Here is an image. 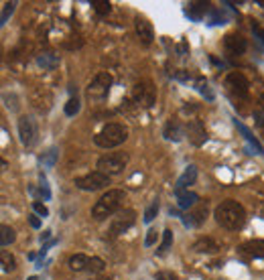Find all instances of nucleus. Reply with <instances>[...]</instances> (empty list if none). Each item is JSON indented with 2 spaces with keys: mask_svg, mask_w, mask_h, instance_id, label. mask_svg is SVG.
Wrapping results in <instances>:
<instances>
[{
  "mask_svg": "<svg viewBox=\"0 0 264 280\" xmlns=\"http://www.w3.org/2000/svg\"><path fill=\"white\" fill-rule=\"evenodd\" d=\"M213 217L224 229L238 231L246 223V209L242 203H238L234 199H226L213 209Z\"/></svg>",
  "mask_w": 264,
  "mask_h": 280,
  "instance_id": "nucleus-1",
  "label": "nucleus"
},
{
  "mask_svg": "<svg viewBox=\"0 0 264 280\" xmlns=\"http://www.w3.org/2000/svg\"><path fill=\"white\" fill-rule=\"evenodd\" d=\"M126 201V193L122 189H108L92 207V217L102 221L106 217L116 215L118 211H122V205Z\"/></svg>",
  "mask_w": 264,
  "mask_h": 280,
  "instance_id": "nucleus-2",
  "label": "nucleus"
},
{
  "mask_svg": "<svg viewBox=\"0 0 264 280\" xmlns=\"http://www.w3.org/2000/svg\"><path fill=\"white\" fill-rule=\"evenodd\" d=\"M126 138H128V128L122 122H110L94 136V143L100 149H114L126 143Z\"/></svg>",
  "mask_w": 264,
  "mask_h": 280,
  "instance_id": "nucleus-3",
  "label": "nucleus"
},
{
  "mask_svg": "<svg viewBox=\"0 0 264 280\" xmlns=\"http://www.w3.org/2000/svg\"><path fill=\"white\" fill-rule=\"evenodd\" d=\"M128 165V153H108L104 157L98 159V171L112 177V175H120Z\"/></svg>",
  "mask_w": 264,
  "mask_h": 280,
  "instance_id": "nucleus-4",
  "label": "nucleus"
},
{
  "mask_svg": "<svg viewBox=\"0 0 264 280\" xmlns=\"http://www.w3.org/2000/svg\"><path fill=\"white\" fill-rule=\"evenodd\" d=\"M135 223H137V211L135 209H122L112 217L108 234H110V238H118L124 231H128Z\"/></svg>",
  "mask_w": 264,
  "mask_h": 280,
  "instance_id": "nucleus-5",
  "label": "nucleus"
},
{
  "mask_svg": "<svg viewBox=\"0 0 264 280\" xmlns=\"http://www.w3.org/2000/svg\"><path fill=\"white\" fill-rule=\"evenodd\" d=\"M132 102L139 108H153L157 102V87L151 81H139L132 87Z\"/></svg>",
  "mask_w": 264,
  "mask_h": 280,
  "instance_id": "nucleus-6",
  "label": "nucleus"
},
{
  "mask_svg": "<svg viewBox=\"0 0 264 280\" xmlns=\"http://www.w3.org/2000/svg\"><path fill=\"white\" fill-rule=\"evenodd\" d=\"M112 75L108 71H100L87 85V98L94 100V102H102L108 94H110V87H112Z\"/></svg>",
  "mask_w": 264,
  "mask_h": 280,
  "instance_id": "nucleus-7",
  "label": "nucleus"
},
{
  "mask_svg": "<svg viewBox=\"0 0 264 280\" xmlns=\"http://www.w3.org/2000/svg\"><path fill=\"white\" fill-rule=\"evenodd\" d=\"M73 185L77 189H81V191H100V189L110 185V177L100 173V171H94V173H87L83 177H77L73 181Z\"/></svg>",
  "mask_w": 264,
  "mask_h": 280,
  "instance_id": "nucleus-8",
  "label": "nucleus"
},
{
  "mask_svg": "<svg viewBox=\"0 0 264 280\" xmlns=\"http://www.w3.org/2000/svg\"><path fill=\"white\" fill-rule=\"evenodd\" d=\"M19 136H21V143L27 149H31L37 143L39 128H37V122L31 116H21L19 118Z\"/></svg>",
  "mask_w": 264,
  "mask_h": 280,
  "instance_id": "nucleus-9",
  "label": "nucleus"
},
{
  "mask_svg": "<svg viewBox=\"0 0 264 280\" xmlns=\"http://www.w3.org/2000/svg\"><path fill=\"white\" fill-rule=\"evenodd\" d=\"M226 87L238 96V98H248V89H250V81L242 71H230L226 75Z\"/></svg>",
  "mask_w": 264,
  "mask_h": 280,
  "instance_id": "nucleus-10",
  "label": "nucleus"
},
{
  "mask_svg": "<svg viewBox=\"0 0 264 280\" xmlns=\"http://www.w3.org/2000/svg\"><path fill=\"white\" fill-rule=\"evenodd\" d=\"M187 138L193 147H201L207 143V130L201 120H189L187 122Z\"/></svg>",
  "mask_w": 264,
  "mask_h": 280,
  "instance_id": "nucleus-11",
  "label": "nucleus"
},
{
  "mask_svg": "<svg viewBox=\"0 0 264 280\" xmlns=\"http://www.w3.org/2000/svg\"><path fill=\"white\" fill-rule=\"evenodd\" d=\"M224 49H226V53L232 55V57L244 55L246 49H248V41H246L242 35H238V33H230V35L224 37Z\"/></svg>",
  "mask_w": 264,
  "mask_h": 280,
  "instance_id": "nucleus-12",
  "label": "nucleus"
},
{
  "mask_svg": "<svg viewBox=\"0 0 264 280\" xmlns=\"http://www.w3.org/2000/svg\"><path fill=\"white\" fill-rule=\"evenodd\" d=\"M165 138L167 140H173V143H179L183 140V136H187V124H183L181 120L177 118H171L167 124H165V130H163Z\"/></svg>",
  "mask_w": 264,
  "mask_h": 280,
  "instance_id": "nucleus-13",
  "label": "nucleus"
},
{
  "mask_svg": "<svg viewBox=\"0 0 264 280\" xmlns=\"http://www.w3.org/2000/svg\"><path fill=\"white\" fill-rule=\"evenodd\" d=\"M135 29H137V37L141 39V43H145V45H151V43H153L155 31H153V25H151L147 19L137 17V19H135Z\"/></svg>",
  "mask_w": 264,
  "mask_h": 280,
  "instance_id": "nucleus-14",
  "label": "nucleus"
},
{
  "mask_svg": "<svg viewBox=\"0 0 264 280\" xmlns=\"http://www.w3.org/2000/svg\"><path fill=\"white\" fill-rule=\"evenodd\" d=\"M207 213H209V209H207V205H195L185 217H183V221H185V225H189V227H199L205 219H207Z\"/></svg>",
  "mask_w": 264,
  "mask_h": 280,
  "instance_id": "nucleus-15",
  "label": "nucleus"
},
{
  "mask_svg": "<svg viewBox=\"0 0 264 280\" xmlns=\"http://www.w3.org/2000/svg\"><path fill=\"white\" fill-rule=\"evenodd\" d=\"M195 181H197V167H195V165H189V167L183 171V175L179 177L175 191H187V187L193 185Z\"/></svg>",
  "mask_w": 264,
  "mask_h": 280,
  "instance_id": "nucleus-16",
  "label": "nucleus"
},
{
  "mask_svg": "<svg viewBox=\"0 0 264 280\" xmlns=\"http://www.w3.org/2000/svg\"><path fill=\"white\" fill-rule=\"evenodd\" d=\"M177 195V205L181 209H193L195 205H199V195L191 193V191H175Z\"/></svg>",
  "mask_w": 264,
  "mask_h": 280,
  "instance_id": "nucleus-17",
  "label": "nucleus"
},
{
  "mask_svg": "<svg viewBox=\"0 0 264 280\" xmlns=\"http://www.w3.org/2000/svg\"><path fill=\"white\" fill-rule=\"evenodd\" d=\"M193 250L199 252V254H217L222 248H219V244L213 238H199L193 244Z\"/></svg>",
  "mask_w": 264,
  "mask_h": 280,
  "instance_id": "nucleus-18",
  "label": "nucleus"
},
{
  "mask_svg": "<svg viewBox=\"0 0 264 280\" xmlns=\"http://www.w3.org/2000/svg\"><path fill=\"white\" fill-rule=\"evenodd\" d=\"M240 250L254 258H264V240H250L240 246Z\"/></svg>",
  "mask_w": 264,
  "mask_h": 280,
  "instance_id": "nucleus-19",
  "label": "nucleus"
},
{
  "mask_svg": "<svg viewBox=\"0 0 264 280\" xmlns=\"http://www.w3.org/2000/svg\"><path fill=\"white\" fill-rule=\"evenodd\" d=\"M207 11H209V5L207 3H189L187 9H185V15L189 19H193V21H201Z\"/></svg>",
  "mask_w": 264,
  "mask_h": 280,
  "instance_id": "nucleus-20",
  "label": "nucleus"
},
{
  "mask_svg": "<svg viewBox=\"0 0 264 280\" xmlns=\"http://www.w3.org/2000/svg\"><path fill=\"white\" fill-rule=\"evenodd\" d=\"M37 65L43 67L45 71H53L59 65V57L53 53H39L37 55Z\"/></svg>",
  "mask_w": 264,
  "mask_h": 280,
  "instance_id": "nucleus-21",
  "label": "nucleus"
},
{
  "mask_svg": "<svg viewBox=\"0 0 264 280\" xmlns=\"http://www.w3.org/2000/svg\"><path fill=\"white\" fill-rule=\"evenodd\" d=\"M90 256H85V254H73L71 258H69V268L71 270H75V272H81V270H87L90 268Z\"/></svg>",
  "mask_w": 264,
  "mask_h": 280,
  "instance_id": "nucleus-22",
  "label": "nucleus"
},
{
  "mask_svg": "<svg viewBox=\"0 0 264 280\" xmlns=\"http://www.w3.org/2000/svg\"><path fill=\"white\" fill-rule=\"evenodd\" d=\"M57 155H59V153H57V149H55V147H51L49 151H45V153L39 157V163H41L45 169H51V167L55 165V161H57Z\"/></svg>",
  "mask_w": 264,
  "mask_h": 280,
  "instance_id": "nucleus-23",
  "label": "nucleus"
},
{
  "mask_svg": "<svg viewBox=\"0 0 264 280\" xmlns=\"http://www.w3.org/2000/svg\"><path fill=\"white\" fill-rule=\"evenodd\" d=\"M0 234H3V236H0V244H3V246H11L17 240V231L11 225H3V227H0Z\"/></svg>",
  "mask_w": 264,
  "mask_h": 280,
  "instance_id": "nucleus-24",
  "label": "nucleus"
},
{
  "mask_svg": "<svg viewBox=\"0 0 264 280\" xmlns=\"http://www.w3.org/2000/svg\"><path fill=\"white\" fill-rule=\"evenodd\" d=\"M0 262H3V270H5V272H13V270L17 268L15 256H13V254H9L7 250L0 252Z\"/></svg>",
  "mask_w": 264,
  "mask_h": 280,
  "instance_id": "nucleus-25",
  "label": "nucleus"
},
{
  "mask_svg": "<svg viewBox=\"0 0 264 280\" xmlns=\"http://www.w3.org/2000/svg\"><path fill=\"white\" fill-rule=\"evenodd\" d=\"M171 244H173V231L167 227L165 231H163V242H161V246H159V250H157V254L159 256H165L167 252H169V248H171Z\"/></svg>",
  "mask_w": 264,
  "mask_h": 280,
  "instance_id": "nucleus-26",
  "label": "nucleus"
},
{
  "mask_svg": "<svg viewBox=\"0 0 264 280\" xmlns=\"http://www.w3.org/2000/svg\"><path fill=\"white\" fill-rule=\"evenodd\" d=\"M236 126H238V128H240V130H242V132H244V136H246V138H248V140H250V143H252V145H254V147H256V151H258V155H264V149H262V147H260V143H258V140H256V138H254V136H252V134H250V130H248V128H246V126H244V124H240V122H238V120H236Z\"/></svg>",
  "mask_w": 264,
  "mask_h": 280,
  "instance_id": "nucleus-27",
  "label": "nucleus"
},
{
  "mask_svg": "<svg viewBox=\"0 0 264 280\" xmlns=\"http://www.w3.org/2000/svg\"><path fill=\"white\" fill-rule=\"evenodd\" d=\"M79 108H81L79 100L77 98H69L67 104H65V116H75L79 112Z\"/></svg>",
  "mask_w": 264,
  "mask_h": 280,
  "instance_id": "nucleus-28",
  "label": "nucleus"
},
{
  "mask_svg": "<svg viewBox=\"0 0 264 280\" xmlns=\"http://www.w3.org/2000/svg\"><path fill=\"white\" fill-rule=\"evenodd\" d=\"M157 213H159V201L155 199V201L147 207V211H145V217H143V219H145V223H151V221L157 217Z\"/></svg>",
  "mask_w": 264,
  "mask_h": 280,
  "instance_id": "nucleus-29",
  "label": "nucleus"
},
{
  "mask_svg": "<svg viewBox=\"0 0 264 280\" xmlns=\"http://www.w3.org/2000/svg\"><path fill=\"white\" fill-rule=\"evenodd\" d=\"M92 7H94V11H96L100 17H106V15H110V11H112V5H110V3H92Z\"/></svg>",
  "mask_w": 264,
  "mask_h": 280,
  "instance_id": "nucleus-30",
  "label": "nucleus"
},
{
  "mask_svg": "<svg viewBox=\"0 0 264 280\" xmlns=\"http://www.w3.org/2000/svg\"><path fill=\"white\" fill-rule=\"evenodd\" d=\"M15 7H17L15 3H7V5H5V9H3V17H0V25H5V23L9 21V17L15 13Z\"/></svg>",
  "mask_w": 264,
  "mask_h": 280,
  "instance_id": "nucleus-31",
  "label": "nucleus"
},
{
  "mask_svg": "<svg viewBox=\"0 0 264 280\" xmlns=\"http://www.w3.org/2000/svg\"><path fill=\"white\" fill-rule=\"evenodd\" d=\"M157 242H159V231H157V229H149V231H147L145 246H147V248H151V246H155Z\"/></svg>",
  "mask_w": 264,
  "mask_h": 280,
  "instance_id": "nucleus-32",
  "label": "nucleus"
},
{
  "mask_svg": "<svg viewBox=\"0 0 264 280\" xmlns=\"http://www.w3.org/2000/svg\"><path fill=\"white\" fill-rule=\"evenodd\" d=\"M197 89H199L203 96H207V98H213V94H211V89H209V85H207V81H205L203 77H199V79H197Z\"/></svg>",
  "mask_w": 264,
  "mask_h": 280,
  "instance_id": "nucleus-33",
  "label": "nucleus"
},
{
  "mask_svg": "<svg viewBox=\"0 0 264 280\" xmlns=\"http://www.w3.org/2000/svg\"><path fill=\"white\" fill-rule=\"evenodd\" d=\"M155 280H179V276H177L175 272H171V270H163V272L157 274Z\"/></svg>",
  "mask_w": 264,
  "mask_h": 280,
  "instance_id": "nucleus-34",
  "label": "nucleus"
},
{
  "mask_svg": "<svg viewBox=\"0 0 264 280\" xmlns=\"http://www.w3.org/2000/svg\"><path fill=\"white\" fill-rule=\"evenodd\" d=\"M33 209H35V211H37L41 217H47V215H49V209H47V207H45L41 201H33Z\"/></svg>",
  "mask_w": 264,
  "mask_h": 280,
  "instance_id": "nucleus-35",
  "label": "nucleus"
},
{
  "mask_svg": "<svg viewBox=\"0 0 264 280\" xmlns=\"http://www.w3.org/2000/svg\"><path fill=\"white\" fill-rule=\"evenodd\" d=\"M39 191H41V195H43V199H49L51 197V191H49V187H47V181L41 177V187H39Z\"/></svg>",
  "mask_w": 264,
  "mask_h": 280,
  "instance_id": "nucleus-36",
  "label": "nucleus"
},
{
  "mask_svg": "<svg viewBox=\"0 0 264 280\" xmlns=\"http://www.w3.org/2000/svg\"><path fill=\"white\" fill-rule=\"evenodd\" d=\"M29 221H31V225H33L35 229H39V227H41V219H39V215H35V213H33V215H29Z\"/></svg>",
  "mask_w": 264,
  "mask_h": 280,
  "instance_id": "nucleus-37",
  "label": "nucleus"
},
{
  "mask_svg": "<svg viewBox=\"0 0 264 280\" xmlns=\"http://www.w3.org/2000/svg\"><path fill=\"white\" fill-rule=\"evenodd\" d=\"M260 108H262V112H264V94L260 96Z\"/></svg>",
  "mask_w": 264,
  "mask_h": 280,
  "instance_id": "nucleus-38",
  "label": "nucleus"
},
{
  "mask_svg": "<svg viewBox=\"0 0 264 280\" xmlns=\"http://www.w3.org/2000/svg\"><path fill=\"white\" fill-rule=\"evenodd\" d=\"M27 280H43V278H39V276H29Z\"/></svg>",
  "mask_w": 264,
  "mask_h": 280,
  "instance_id": "nucleus-39",
  "label": "nucleus"
}]
</instances>
